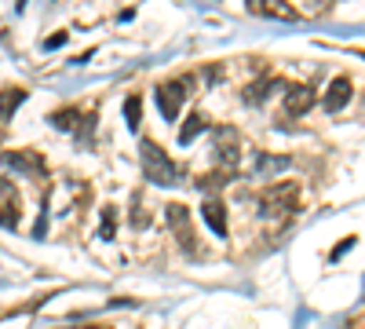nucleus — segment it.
I'll list each match as a JSON object with an SVG mask.
<instances>
[{
    "mask_svg": "<svg viewBox=\"0 0 365 329\" xmlns=\"http://www.w3.org/2000/svg\"><path fill=\"white\" fill-rule=\"evenodd\" d=\"M143 172H146L150 183H158V187H175L182 179V168L165 154V146L154 143V139L143 143Z\"/></svg>",
    "mask_w": 365,
    "mask_h": 329,
    "instance_id": "f257e3e1",
    "label": "nucleus"
},
{
    "mask_svg": "<svg viewBox=\"0 0 365 329\" xmlns=\"http://www.w3.org/2000/svg\"><path fill=\"white\" fill-rule=\"evenodd\" d=\"M19 223V191L11 187V179H0V227H15Z\"/></svg>",
    "mask_w": 365,
    "mask_h": 329,
    "instance_id": "0eeeda50",
    "label": "nucleus"
},
{
    "mask_svg": "<svg viewBox=\"0 0 365 329\" xmlns=\"http://www.w3.org/2000/svg\"><path fill=\"white\" fill-rule=\"evenodd\" d=\"M270 96V81H256L252 88H249V92H245V99L249 103H259V99H267Z\"/></svg>",
    "mask_w": 365,
    "mask_h": 329,
    "instance_id": "f3484780",
    "label": "nucleus"
},
{
    "mask_svg": "<svg viewBox=\"0 0 365 329\" xmlns=\"http://www.w3.org/2000/svg\"><path fill=\"white\" fill-rule=\"evenodd\" d=\"M4 172H22V176H44V158L34 151H4L0 154Z\"/></svg>",
    "mask_w": 365,
    "mask_h": 329,
    "instance_id": "423d86ee",
    "label": "nucleus"
},
{
    "mask_svg": "<svg viewBox=\"0 0 365 329\" xmlns=\"http://www.w3.org/2000/svg\"><path fill=\"white\" fill-rule=\"evenodd\" d=\"M351 246H354V238H344V242H340V246H336V249H332V260H336V256H340V253H347V249H351Z\"/></svg>",
    "mask_w": 365,
    "mask_h": 329,
    "instance_id": "aec40b11",
    "label": "nucleus"
},
{
    "mask_svg": "<svg viewBox=\"0 0 365 329\" xmlns=\"http://www.w3.org/2000/svg\"><path fill=\"white\" fill-rule=\"evenodd\" d=\"M256 15H267V19H282V22H296L299 11L289 4V0H256L252 4Z\"/></svg>",
    "mask_w": 365,
    "mask_h": 329,
    "instance_id": "9b49d317",
    "label": "nucleus"
},
{
    "mask_svg": "<svg viewBox=\"0 0 365 329\" xmlns=\"http://www.w3.org/2000/svg\"><path fill=\"white\" fill-rule=\"evenodd\" d=\"M252 4H256V0H249V8H252Z\"/></svg>",
    "mask_w": 365,
    "mask_h": 329,
    "instance_id": "412c9836",
    "label": "nucleus"
},
{
    "mask_svg": "<svg viewBox=\"0 0 365 329\" xmlns=\"http://www.w3.org/2000/svg\"><path fill=\"white\" fill-rule=\"evenodd\" d=\"M22 103H26V88H4L0 92V121H8Z\"/></svg>",
    "mask_w": 365,
    "mask_h": 329,
    "instance_id": "ddd939ff",
    "label": "nucleus"
},
{
    "mask_svg": "<svg viewBox=\"0 0 365 329\" xmlns=\"http://www.w3.org/2000/svg\"><path fill=\"white\" fill-rule=\"evenodd\" d=\"M296 198H299L296 183H270V187L259 194V216L274 220V216L292 213V208H296Z\"/></svg>",
    "mask_w": 365,
    "mask_h": 329,
    "instance_id": "f03ea898",
    "label": "nucleus"
},
{
    "mask_svg": "<svg viewBox=\"0 0 365 329\" xmlns=\"http://www.w3.org/2000/svg\"><path fill=\"white\" fill-rule=\"evenodd\" d=\"M201 216H205V223H208L212 234L227 238V205H223L220 198H205V201H201Z\"/></svg>",
    "mask_w": 365,
    "mask_h": 329,
    "instance_id": "9d476101",
    "label": "nucleus"
},
{
    "mask_svg": "<svg viewBox=\"0 0 365 329\" xmlns=\"http://www.w3.org/2000/svg\"><path fill=\"white\" fill-rule=\"evenodd\" d=\"M205 128H208L205 113H190V117H187V125L179 128V143H182V146H190V143H194V139H197Z\"/></svg>",
    "mask_w": 365,
    "mask_h": 329,
    "instance_id": "4468645a",
    "label": "nucleus"
},
{
    "mask_svg": "<svg viewBox=\"0 0 365 329\" xmlns=\"http://www.w3.org/2000/svg\"><path fill=\"white\" fill-rule=\"evenodd\" d=\"M125 121H128L132 132L139 128V96H128V103H125Z\"/></svg>",
    "mask_w": 365,
    "mask_h": 329,
    "instance_id": "dca6fc26",
    "label": "nucleus"
},
{
    "mask_svg": "<svg viewBox=\"0 0 365 329\" xmlns=\"http://www.w3.org/2000/svg\"><path fill=\"white\" fill-rule=\"evenodd\" d=\"M237 158H241V136L230 125L216 128V165L223 172H234L237 168Z\"/></svg>",
    "mask_w": 365,
    "mask_h": 329,
    "instance_id": "20e7f679",
    "label": "nucleus"
},
{
    "mask_svg": "<svg viewBox=\"0 0 365 329\" xmlns=\"http://www.w3.org/2000/svg\"><path fill=\"white\" fill-rule=\"evenodd\" d=\"M347 103H351V81L347 77H336V81H332V88H329V96H325V110L329 113H340Z\"/></svg>",
    "mask_w": 365,
    "mask_h": 329,
    "instance_id": "f8f14e48",
    "label": "nucleus"
},
{
    "mask_svg": "<svg viewBox=\"0 0 365 329\" xmlns=\"http://www.w3.org/2000/svg\"><path fill=\"white\" fill-rule=\"evenodd\" d=\"M168 227H172V234H175L179 249L187 253V256H194V253H197V242H194V227H190V213H187V205H179V201H172V205H168Z\"/></svg>",
    "mask_w": 365,
    "mask_h": 329,
    "instance_id": "7ed1b4c3",
    "label": "nucleus"
},
{
    "mask_svg": "<svg viewBox=\"0 0 365 329\" xmlns=\"http://www.w3.org/2000/svg\"><path fill=\"white\" fill-rule=\"evenodd\" d=\"M314 99H318V92H314L311 84H292V88H289V96H285V113L303 117V113L314 106Z\"/></svg>",
    "mask_w": 365,
    "mask_h": 329,
    "instance_id": "6e6552de",
    "label": "nucleus"
},
{
    "mask_svg": "<svg viewBox=\"0 0 365 329\" xmlns=\"http://www.w3.org/2000/svg\"><path fill=\"white\" fill-rule=\"evenodd\" d=\"M154 99H158V110H161L165 121H175V113L182 110V99H187V81H165V84H158Z\"/></svg>",
    "mask_w": 365,
    "mask_h": 329,
    "instance_id": "39448f33",
    "label": "nucleus"
},
{
    "mask_svg": "<svg viewBox=\"0 0 365 329\" xmlns=\"http://www.w3.org/2000/svg\"><path fill=\"white\" fill-rule=\"evenodd\" d=\"M51 125L58 128H77V136L84 139L91 128H96V113H77V110H58L51 113Z\"/></svg>",
    "mask_w": 365,
    "mask_h": 329,
    "instance_id": "1a4fd4ad",
    "label": "nucleus"
},
{
    "mask_svg": "<svg viewBox=\"0 0 365 329\" xmlns=\"http://www.w3.org/2000/svg\"><path fill=\"white\" fill-rule=\"evenodd\" d=\"M58 44H66V34H51V37L44 41V48H58Z\"/></svg>",
    "mask_w": 365,
    "mask_h": 329,
    "instance_id": "6ab92c4d",
    "label": "nucleus"
},
{
    "mask_svg": "<svg viewBox=\"0 0 365 329\" xmlns=\"http://www.w3.org/2000/svg\"><path fill=\"white\" fill-rule=\"evenodd\" d=\"M113 234H117V231H113V208H103V238L110 242Z\"/></svg>",
    "mask_w": 365,
    "mask_h": 329,
    "instance_id": "a211bd4d",
    "label": "nucleus"
},
{
    "mask_svg": "<svg viewBox=\"0 0 365 329\" xmlns=\"http://www.w3.org/2000/svg\"><path fill=\"white\" fill-rule=\"evenodd\" d=\"M278 168H289V158H270V154L256 158V172H278Z\"/></svg>",
    "mask_w": 365,
    "mask_h": 329,
    "instance_id": "2eb2a0df",
    "label": "nucleus"
}]
</instances>
